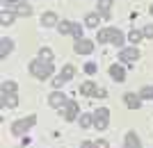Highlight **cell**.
I'll return each instance as SVG.
<instances>
[{
	"label": "cell",
	"mask_w": 153,
	"mask_h": 148,
	"mask_svg": "<svg viewBox=\"0 0 153 148\" xmlns=\"http://www.w3.org/2000/svg\"><path fill=\"white\" fill-rule=\"evenodd\" d=\"M140 98H153V87H144L140 91Z\"/></svg>",
	"instance_id": "484cf974"
},
{
	"label": "cell",
	"mask_w": 153,
	"mask_h": 148,
	"mask_svg": "<svg viewBox=\"0 0 153 148\" xmlns=\"http://www.w3.org/2000/svg\"><path fill=\"white\" fill-rule=\"evenodd\" d=\"M48 103H51L53 107H62V105H64V94H59V91L51 94V98H48Z\"/></svg>",
	"instance_id": "5bb4252c"
},
{
	"label": "cell",
	"mask_w": 153,
	"mask_h": 148,
	"mask_svg": "<svg viewBox=\"0 0 153 148\" xmlns=\"http://www.w3.org/2000/svg\"><path fill=\"white\" fill-rule=\"evenodd\" d=\"M0 23H2V25H12L14 23V14H9V12H2V16H0Z\"/></svg>",
	"instance_id": "cb8c5ba5"
},
{
	"label": "cell",
	"mask_w": 153,
	"mask_h": 148,
	"mask_svg": "<svg viewBox=\"0 0 153 148\" xmlns=\"http://www.w3.org/2000/svg\"><path fill=\"white\" fill-rule=\"evenodd\" d=\"M110 75H112V80H117V82H123V80H126V71H123V66H119V64L110 66Z\"/></svg>",
	"instance_id": "8992f818"
},
{
	"label": "cell",
	"mask_w": 153,
	"mask_h": 148,
	"mask_svg": "<svg viewBox=\"0 0 153 148\" xmlns=\"http://www.w3.org/2000/svg\"><path fill=\"white\" fill-rule=\"evenodd\" d=\"M21 2H25V0H21Z\"/></svg>",
	"instance_id": "d590c367"
},
{
	"label": "cell",
	"mask_w": 153,
	"mask_h": 148,
	"mask_svg": "<svg viewBox=\"0 0 153 148\" xmlns=\"http://www.w3.org/2000/svg\"><path fill=\"white\" fill-rule=\"evenodd\" d=\"M73 48H76V52H78V55H89V52L94 50V43H91L89 39H78Z\"/></svg>",
	"instance_id": "5b68a950"
},
{
	"label": "cell",
	"mask_w": 153,
	"mask_h": 148,
	"mask_svg": "<svg viewBox=\"0 0 153 148\" xmlns=\"http://www.w3.org/2000/svg\"><path fill=\"white\" fill-rule=\"evenodd\" d=\"M96 96H101V98H105V96H108V91H105V89H98V91H96Z\"/></svg>",
	"instance_id": "1f68e13d"
},
{
	"label": "cell",
	"mask_w": 153,
	"mask_h": 148,
	"mask_svg": "<svg viewBox=\"0 0 153 148\" xmlns=\"http://www.w3.org/2000/svg\"><path fill=\"white\" fill-rule=\"evenodd\" d=\"M78 103H73V100H71V103H66V107H64V119H66V121H73V119H76L78 116Z\"/></svg>",
	"instance_id": "52a82bcc"
},
{
	"label": "cell",
	"mask_w": 153,
	"mask_h": 148,
	"mask_svg": "<svg viewBox=\"0 0 153 148\" xmlns=\"http://www.w3.org/2000/svg\"><path fill=\"white\" fill-rule=\"evenodd\" d=\"M108 121H110V110L101 107V110L94 112V125L98 130H105V128H108Z\"/></svg>",
	"instance_id": "277c9868"
},
{
	"label": "cell",
	"mask_w": 153,
	"mask_h": 148,
	"mask_svg": "<svg viewBox=\"0 0 153 148\" xmlns=\"http://www.w3.org/2000/svg\"><path fill=\"white\" fill-rule=\"evenodd\" d=\"M123 100H126V105L130 107V110H140V96L137 94H123Z\"/></svg>",
	"instance_id": "30bf717a"
},
{
	"label": "cell",
	"mask_w": 153,
	"mask_h": 148,
	"mask_svg": "<svg viewBox=\"0 0 153 148\" xmlns=\"http://www.w3.org/2000/svg\"><path fill=\"white\" fill-rule=\"evenodd\" d=\"M96 84L94 82H82L80 84V94H85V96H96Z\"/></svg>",
	"instance_id": "4fadbf2b"
},
{
	"label": "cell",
	"mask_w": 153,
	"mask_h": 148,
	"mask_svg": "<svg viewBox=\"0 0 153 148\" xmlns=\"http://www.w3.org/2000/svg\"><path fill=\"white\" fill-rule=\"evenodd\" d=\"M14 50V43H12V39H7V37H2L0 39V57L5 59L9 52Z\"/></svg>",
	"instance_id": "ba28073f"
},
{
	"label": "cell",
	"mask_w": 153,
	"mask_h": 148,
	"mask_svg": "<svg viewBox=\"0 0 153 148\" xmlns=\"http://www.w3.org/2000/svg\"><path fill=\"white\" fill-rule=\"evenodd\" d=\"M98 41H110V43H114V46H121L123 43V34H121V30H117V27H105V30H101L98 32Z\"/></svg>",
	"instance_id": "6da1fadb"
},
{
	"label": "cell",
	"mask_w": 153,
	"mask_h": 148,
	"mask_svg": "<svg viewBox=\"0 0 153 148\" xmlns=\"http://www.w3.org/2000/svg\"><path fill=\"white\" fill-rule=\"evenodd\" d=\"M2 105H5V107H16V105H19V98H16V94H5V98H2Z\"/></svg>",
	"instance_id": "9a60e30c"
},
{
	"label": "cell",
	"mask_w": 153,
	"mask_h": 148,
	"mask_svg": "<svg viewBox=\"0 0 153 148\" xmlns=\"http://www.w3.org/2000/svg\"><path fill=\"white\" fill-rule=\"evenodd\" d=\"M71 32H73V37H76V39H82V27L78 25V23L73 25V30H71Z\"/></svg>",
	"instance_id": "4316f807"
},
{
	"label": "cell",
	"mask_w": 153,
	"mask_h": 148,
	"mask_svg": "<svg viewBox=\"0 0 153 148\" xmlns=\"http://www.w3.org/2000/svg\"><path fill=\"white\" fill-rule=\"evenodd\" d=\"M91 123H94V116H89V114H82V116H80V125H82V130L89 128Z\"/></svg>",
	"instance_id": "603a6c76"
},
{
	"label": "cell",
	"mask_w": 153,
	"mask_h": 148,
	"mask_svg": "<svg viewBox=\"0 0 153 148\" xmlns=\"http://www.w3.org/2000/svg\"><path fill=\"white\" fill-rule=\"evenodd\" d=\"M30 73L37 75L39 80H46L48 75H53V64L51 62H41V59H34L30 64Z\"/></svg>",
	"instance_id": "7a4b0ae2"
},
{
	"label": "cell",
	"mask_w": 153,
	"mask_h": 148,
	"mask_svg": "<svg viewBox=\"0 0 153 148\" xmlns=\"http://www.w3.org/2000/svg\"><path fill=\"white\" fill-rule=\"evenodd\" d=\"M16 82H2V94H16Z\"/></svg>",
	"instance_id": "7402d4cb"
},
{
	"label": "cell",
	"mask_w": 153,
	"mask_h": 148,
	"mask_svg": "<svg viewBox=\"0 0 153 148\" xmlns=\"http://www.w3.org/2000/svg\"><path fill=\"white\" fill-rule=\"evenodd\" d=\"M142 37H144V32H140V30H133V32L128 34V41H133V43H140Z\"/></svg>",
	"instance_id": "44dd1931"
},
{
	"label": "cell",
	"mask_w": 153,
	"mask_h": 148,
	"mask_svg": "<svg viewBox=\"0 0 153 148\" xmlns=\"http://www.w3.org/2000/svg\"><path fill=\"white\" fill-rule=\"evenodd\" d=\"M16 14H19V16H30L32 7L27 5V2H19V5H16Z\"/></svg>",
	"instance_id": "2e32d148"
},
{
	"label": "cell",
	"mask_w": 153,
	"mask_h": 148,
	"mask_svg": "<svg viewBox=\"0 0 153 148\" xmlns=\"http://www.w3.org/2000/svg\"><path fill=\"white\" fill-rule=\"evenodd\" d=\"M73 75H76V66H73V64H66L62 68V77H64V80H71Z\"/></svg>",
	"instance_id": "ac0fdd59"
},
{
	"label": "cell",
	"mask_w": 153,
	"mask_h": 148,
	"mask_svg": "<svg viewBox=\"0 0 153 148\" xmlns=\"http://www.w3.org/2000/svg\"><path fill=\"white\" fill-rule=\"evenodd\" d=\"M94 146H96V148H110V144L105 141V139H98V141H96Z\"/></svg>",
	"instance_id": "f546056e"
},
{
	"label": "cell",
	"mask_w": 153,
	"mask_h": 148,
	"mask_svg": "<svg viewBox=\"0 0 153 148\" xmlns=\"http://www.w3.org/2000/svg\"><path fill=\"white\" fill-rule=\"evenodd\" d=\"M82 148H96V146H94L91 141H85V144H82Z\"/></svg>",
	"instance_id": "d6a6232c"
},
{
	"label": "cell",
	"mask_w": 153,
	"mask_h": 148,
	"mask_svg": "<svg viewBox=\"0 0 153 148\" xmlns=\"http://www.w3.org/2000/svg\"><path fill=\"white\" fill-rule=\"evenodd\" d=\"M55 23H57V14L48 12V14H44V16H41V25H44V27H53Z\"/></svg>",
	"instance_id": "7c38bea8"
},
{
	"label": "cell",
	"mask_w": 153,
	"mask_h": 148,
	"mask_svg": "<svg viewBox=\"0 0 153 148\" xmlns=\"http://www.w3.org/2000/svg\"><path fill=\"white\" fill-rule=\"evenodd\" d=\"M57 30H59V32H62V34H69L71 30H73V25H71V23H66V21H64V23H59V25H57Z\"/></svg>",
	"instance_id": "d4e9b609"
},
{
	"label": "cell",
	"mask_w": 153,
	"mask_h": 148,
	"mask_svg": "<svg viewBox=\"0 0 153 148\" xmlns=\"http://www.w3.org/2000/svg\"><path fill=\"white\" fill-rule=\"evenodd\" d=\"M137 57H140V52H137V48H123L121 50V59L123 62H137Z\"/></svg>",
	"instance_id": "9c48e42d"
},
{
	"label": "cell",
	"mask_w": 153,
	"mask_h": 148,
	"mask_svg": "<svg viewBox=\"0 0 153 148\" xmlns=\"http://www.w3.org/2000/svg\"><path fill=\"white\" fill-rule=\"evenodd\" d=\"M110 7H112V0H101V2H98V12H101L105 18L110 16Z\"/></svg>",
	"instance_id": "e0dca14e"
},
{
	"label": "cell",
	"mask_w": 153,
	"mask_h": 148,
	"mask_svg": "<svg viewBox=\"0 0 153 148\" xmlns=\"http://www.w3.org/2000/svg\"><path fill=\"white\" fill-rule=\"evenodd\" d=\"M149 12H151V16H153V5H151V7H149Z\"/></svg>",
	"instance_id": "e575fe53"
},
{
	"label": "cell",
	"mask_w": 153,
	"mask_h": 148,
	"mask_svg": "<svg viewBox=\"0 0 153 148\" xmlns=\"http://www.w3.org/2000/svg\"><path fill=\"white\" fill-rule=\"evenodd\" d=\"M39 59L41 62H53V50L51 48H41L39 50Z\"/></svg>",
	"instance_id": "d6986e66"
},
{
	"label": "cell",
	"mask_w": 153,
	"mask_h": 148,
	"mask_svg": "<svg viewBox=\"0 0 153 148\" xmlns=\"http://www.w3.org/2000/svg\"><path fill=\"white\" fill-rule=\"evenodd\" d=\"M62 84H64V77H62V75L53 77V87H62Z\"/></svg>",
	"instance_id": "f1b7e54d"
},
{
	"label": "cell",
	"mask_w": 153,
	"mask_h": 148,
	"mask_svg": "<svg viewBox=\"0 0 153 148\" xmlns=\"http://www.w3.org/2000/svg\"><path fill=\"white\" fill-rule=\"evenodd\" d=\"M5 2H16V5H19V2H21V0H5Z\"/></svg>",
	"instance_id": "836d02e7"
},
{
	"label": "cell",
	"mask_w": 153,
	"mask_h": 148,
	"mask_svg": "<svg viewBox=\"0 0 153 148\" xmlns=\"http://www.w3.org/2000/svg\"><path fill=\"white\" fill-rule=\"evenodd\" d=\"M85 71H87V73H96V64H91V62H89V64L85 66Z\"/></svg>",
	"instance_id": "4dcf8cb0"
},
{
	"label": "cell",
	"mask_w": 153,
	"mask_h": 148,
	"mask_svg": "<svg viewBox=\"0 0 153 148\" xmlns=\"http://www.w3.org/2000/svg\"><path fill=\"white\" fill-rule=\"evenodd\" d=\"M98 21H101V16H98V14H87L85 23H87L89 27H96V25H98Z\"/></svg>",
	"instance_id": "ffe728a7"
},
{
	"label": "cell",
	"mask_w": 153,
	"mask_h": 148,
	"mask_svg": "<svg viewBox=\"0 0 153 148\" xmlns=\"http://www.w3.org/2000/svg\"><path fill=\"white\" fill-rule=\"evenodd\" d=\"M37 123V116H27V119H21V121H16V123H12V132L16 137H21V135H25L27 130L32 128Z\"/></svg>",
	"instance_id": "3957f363"
},
{
	"label": "cell",
	"mask_w": 153,
	"mask_h": 148,
	"mask_svg": "<svg viewBox=\"0 0 153 148\" xmlns=\"http://www.w3.org/2000/svg\"><path fill=\"white\" fill-rule=\"evenodd\" d=\"M142 32H144V37L153 39V25H146V27H144V30H142Z\"/></svg>",
	"instance_id": "83f0119b"
},
{
	"label": "cell",
	"mask_w": 153,
	"mask_h": 148,
	"mask_svg": "<svg viewBox=\"0 0 153 148\" xmlns=\"http://www.w3.org/2000/svg\"><path fill=\"white\" fill-rule=\"evenodd\" d=\"M126 148H142V144H140V139H137V135L135 132H128L126 135V144H123Z\"/></svg>",
	"instance_id": "8fae6325"
}]
</instances>
